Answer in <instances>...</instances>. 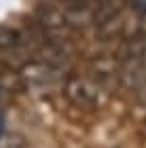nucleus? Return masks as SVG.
<instances>
[{
	"instance_id": "nucleus-1",
	"label": "nucleus",
	"mask_w": 146,
	"mask_h": 148,
	"mask_svg": "<svg viewBox=\"0 0 146 148\" xmlns=\"http://www.w3.org/2000/svg\"><path fill=\"white\" fill-rule=\"evenodd\" d=\"M104 80L91 78V76H76L68 78V83L64 85V95L68 97V102L83 110H95L104 104Z\"/></svg>"
},
{
	"instance_id": "nucleus-2",
	"label": "nucleus",
	"mask_w": 146,
	"mask_h": 148,
	"mask_svg": "<svg viewBox=\"0 0 146 148\" xmlns=\"http://www.w3.org/2000/svg\"><path fill=\"white\" fill-rule=\"evenodd\" d=\"M123 57L127 64L140 66L142 70H146V36H138L136 40H129L125 45Z\"/></svg>"
},
{
	"instance_id": "nucleus-3",
	"label": "nucleus",
	"mask_w": 146,
	"mask_h": 148,
	"mask_svg": "<svg viewBox=\"0 0 146 148\" xmlns=\"http://www.w3.org/2000/svg\"><path fill=\"white\" fill-rule=\"evenodd\" d=\"M25 47V34L13 28L0 30V53H17Z\"/></svg>"
},
{
	"instance_id": "nucleus-4",
	"label": "nucleus",
	"mask_w": 146,
	"mask_h": 148,
	"mask_svg": "<svg viewBox=\"0 0 146 148\" xmlns=\"http://www.w3.org/2000/svg\"><path fill=\"white\" fill-rule=\"evenodd\" d=\"M23 78L21 72L9 66H0V93H13L23 89Z\"/></svg>"
},
{
	"instance_id": "nucleus-5",
	"label": "nucleus",
	"mask_w": 146,
	"mask_h": 148,
	"mask_svg": "<svg viewBox=\"0 0 146 148\" xmlns=\"http://www.w3.org/2000/svg\"><path fill=\"white\" fill-rule=\"evenodd\" d=\"M102 2H104V0H68V4L78 6V9H89V6H97Z\"/></svg>"
},
{
	"instance_id": "nucleus-6",
	"label": "nucleus",
	"mask_w": 146,
	"mask_h": 148,
	"mask_svg": "<svg viewBox=\"0 0 146 148\" xmlns=\"http://www.w3.org/2000/svg\"><path fill=\"white\" fill-rule=\"evenodd\" d=\"M129 6L136 15H144L146 13V0H129Z\"/></svg>"
}]
</instances>
